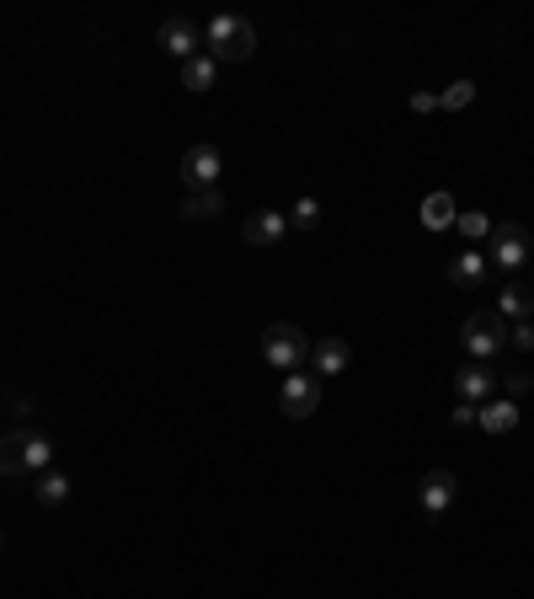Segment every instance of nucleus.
<instances>
[{"label": "nucleus", "instance_id": "obj_1", "mask_svg": "<svg viewBox=\"0 0 534 599\" xmlns=\"http://www.w3.org/2000/svg\"><path fill=\"white\" fill-rule=\"evenodd\" d=\"M203 43H209V59H214V65H241V59L257 54V27H251L246 17L219 11V17L209 22V33H203Z\"/></svg>", "mask_w": 534, "mask_h": 599}, {"label": "nucleus", "instance_id": "obj_2", "mask_svg": "<svg viewBox=\"0 0 534 599\" xmlns=\"http://www.w3.org/2000/svg\"><path fill=\"white\" fill-rule=\"evenodd\" d=\"M262 359H267V370L294 375V370L310 359V337L294 327V321H273V327L262 332Z\"/></svg>", "mask_w": 534, "mask_h": 599}, {"label": "nucleus", "instance_id": "obj_3", "mask_svg": "<svg viewBox=\"0 0 534 599\" xmlns=\"http://www.w3.org/2000/svg\"><path fill=\"white\" fill-rule=\"evenodd\" d=\"M460 343H465V353H470V364H486L497 348H508V321H502L497 311H470Z\"/></svg>", "mask_w": 534, "mask_h": 599}, {"label": "nucleus", "instance_id": "obj_4", "mask_svg": "<svg viewBox=\"0 0 534 599\" xmlns=\"http://www.w3.org/2000/svg\"><path fill=\"white\" fill-rule=\"evenodd\" d=\"M534 241H529V230L524 225H497L492 230V241H486V263L502 268V273H518V268H529L534 263Z\"/></svg>", "mask_w": 534, "mask_h": 599}, {"label": "nucleus", "instance_id": "obj_5", "mask_svg": "<svg viewBox=\"0 0 534 599\" xmlns=\"http://www.w3.org/2000/svg\"><path fill=\"white\" fill-rule=\"evenodd\" d=\"M219 172H225V156H219V145H193L182 156V188L187 193H209L219 188Z\"/></svg>", "mask_w": 534, "mask_h": 599}, {"label": "nucleus", "instance_id": "obj_6", "mask_svg": "<svg viewBox=\"0 0 534 599\" xmlns=\"http://www.w3.org/2000/svg\"><path fill=\"white\" fill-rule=\"evenodd\" d=\"M321 407V386L310 375H284V386H278V412H284V418H294V423H305L310 412Z\"/></svg>", "mask_w": 534, "mask_h": 599}, {"label": "nucleus", "instance_id": "obj_7", "mask_svg": "<svg viewBox=\"0 0 534 599\" xmlns=\"http://www.w3.org/2000/svg\"><path fill=\"white\" fill-rule=\"evenodd\" d=\"M241 236H246V247H278V241L289 236V214H278V209H257V214H246Z\"/></svg>", "mask_w": 534, "mask_h": 599}, {"label": "nucleus", "instance_id": "obj_8", "mask_svg": "<svg viewBox=\"0 0 534 599\" xmlns=\"http://www.w3.org/2000/svg\"><path fill=\"white\" fill-rule=\"evenodd\" d=\"M492 391H497V375H492V364H465L460 375H454V396L470 407H486L492 402Z\"/></svg>", "mask_w": 534, "mask_h": 599}, {"label": "nucleus", "instance_id": "obj_9", "mask_svg": "<svg viewBox=\"0 0 534 599\" xmlns=\"http://www.w3.org/2000/svg\"><path fill=\"white\" fill-rule=\"evenodd\" d=\"M454 493H460V482H454V471H444V466H438V471H428V476H422V487H417V498H422V514H428V519H438V514H444L449 503H454Z\"/></svg>", "mask_w": 534, "mask_h": 599}, {"label": "nucleus", "instance_id": "obj_10", "mask_svg": "<svg viewBox=\"0 0 534 599\" xmlns=\"http://www.w3.org/2000/svg\"><path fill=\"white\" fill-rule=\"evenodd\" d=\"M155 38H161V49H166L171 59H182V65L198 54V27L187 22V17H166V22H161V33H155Z\"/></svg>", "mask_w": 534, "mask_h": 599}, {"label": "nucleus", "instance_id": "obj_11", "mask_svg": "<svg viewBox=\"0 0 534 599\" xmlns=\"http://www.w3.org/2000/svg\"><path fill=\"white\" fill-rule=\"evenodd\" d=\"M348 359H353V348L342 343V337H321V343H310V370H316L321 380H332L348 370Z\"/></svg>", "mask_w": 534, "mask_h": 599}, {"label": "nucleus", "instance_id": "obj_12", "mask_svg": "<svg viewBox=\"0 0 534 599\" xmlns=\"http://www.w3.org/2000/svg\"><path fill=\"white\" fill-rule=\"evenodd\" d=\"M486 273H492V263H486V252H481V247H470V252H454V257H449V284H454V289H476Z\"/></svg>", "mask_w": 534, "mask_h": 599}, {"label": "nucleus", "instance_id": "obj_13", "mask_svg": "<svg viewBox=\"0 0 534 599\" xmlns=\"http://www.w3.org/2000/svg\"><path fill=\"white\" fill-rule=\"evenodd\" d=\"M22 466L43 476V471H54V444L49 434H38V428H22Z\"/></svg>", "mask_w": 534, "mask_h": 599}, {"label": "nucleus", "instance_id": "obj_14", "mask_svg": "<svg viewBox=\"0 0 534 599\" xmlns=\"http://www.w3.org/2000/svg\"><path fill=\"white\" fill-rule=\"evenodd\" d=\"M214 214H225V193H219V188H209V193H182V220L203 225V220H214Z\"/></svg>", "mask_w": 534, "mask_h": 599}, {"label": "nucleus", "instance_id": "obj_15", "mask_svg": "<svg viewBox=\"0 0 534 599\" xmlns=\"http://www.w3.org/2000/svg\"><path fill=\"white\" fill-rule=\"evenodd\" d=\"M38 503L43 509H65L70 503V476L65 471H43L38 476Z\"/></svg>", "mask_w": 534, "mask_h": 599}, {"label": "nucleus", "instance_id": "obj_16", "mask_svg": "<svg viewBox=\"0 0 534 599\" xmlns=\"http://www.w3.org/2000/svg\"><path fill=\"white\" fill-rule=\"evenodd\" d=\"M214 81H219V65H214L209 54H193V59L182 65V86H187V91H209Z\"/></svg>", "mask_w": 534, "mask_h": 599}, {"label": "nucleus", "instance_id": "obj_17", "mask_svg": "<svg viewBox=\"0 0 534 599\" xmlns=\"http://www.w3.org/2000/svg\"><path fill=\"white\" fill-rule=\"evenodd\" d=\"M529 305H534V295H529V284H508V289H502V295H497V316L502 321H529Z\"/></svg>", "mask_w": 534, "mask_h": 599}, {"label": "nucleus", "instance_id": "obj_18", "mask_svg": "<svg viewBox=\"0 0 534 599\" xmlns=\"http://www.w3.org/2000/svg\"><path fill=\"white\" fill-rule=\"evenodd\" d=\"M422 225H428V230H449L454 225V198L449 193H428V198H422Z\"/></svg>", "mask_w": 534, "mask_h": 599}, {"label": "nucleus", "instance_id": "obj_19", "mask_svg": "<svg viewBox=\"0 0 534 599\" xmlns=\"http://www.w3.org/2000/svg\"><path fill=\"white\" fill-rule=\"evenodd\" d=\"M513 423H518V402H486L481 407V428H486V434H508Z\"/></svg>", "mask_w": 534, "mask_h": 599}, {"label": "nucleus", "instance_id": "obj_20", "mask_svg": "<svg viewBox=\"0 0 534 599\" xmlns=\"http://www.w3.org/2000/svg\"><path fill=\"white\" fill-rule=\"evenodd\" d=\"M22 428H11V434H0V476H22Z\"/></svg>", "mask_w": 534, "mask_h": 599}, {"label": "nucleus", "instance_id": "obj_21", "mask_svg": "<svg viewBox=\"0 0 534 599\" xmlns=\"http://www.w3.org/2000/svg\"><path fill=\"white\" fill-rule=\"evenodd\" d=\"M454 225H460L470 241H492V230H497V225H492V214H481V209H470V214H454Z\"/></svg>", "mask_w": 534, "mask_h": 599}, {"label": "nucleus", "instance_id": "obj_22", "mask_svg": "<svg viewBox=\"0 0 534 599\" xmlns=\"http://www.w3.org/2000/svg\"><path fill=\"white\" fill-rule=\"evenodd\" d=\"M470 102H476V81H454L449 91H438V107H444V113H460Z\"/></svg>", "mask_w": 534, "mask_h": 599}, {"label": "nucleus", "instance_id": "obj_23", "mask_svg": "<svg viewBox=\"0 0 534 599\" xmlns=\"http://www.w3.org/2000/svg\"><path fill=\"white\" fill-rule=\"evenodd\" d=\"M497 386H502V396H508V402H524V396L534 391V380H529L524 370H513V375H502Z\"/></svg>", "mask_w": 534, "mask_h": 599}, {"label": "nucleus", "instance_id": "obj_24", "mask_svg": "<svg viewBox=\"0 0 534 599\" xmlns=\"http://www.w3.org/2000/svg\"><path fill=\"white\" fill-rule=\"evenodd\" d=\"M316 220H321V204H316V198H300V204L289 209V225H294V230H310Z\"/></svg>", "mask_w": 534, "mask_h": 599}, {"label": "nucleus", "instance_id": "obj_25", "mask_svg": "<svg viewBox=\"0 0 534 599\" xmlns=\"http://www.w3.org/2000/svg\"><path fill=\"white\" fill-rule=\"evenodd\" d=\"M481 423V407H470V402H454V428H476Z\"/></svg>", "mask_w": 534, "mask_h": 599}, {"label": "nucleus", "instance_id": "obj_26", "mask_svg": "<svg viewBox=\"0 0 534 599\" xmlns=\"http://www.w3.org/2000/svg\"><path fill=\"white\" fill-rule=\"evenodd\" d=\"M508 343H513V348H524V353H529V348H534V321H518V327L508 332Z\"/></svg>", "mask_w": 534, "mask_h": 599}, {"label": "nucleus", "instance_id": "obj_27", "mask_svg": "<svg viewBox=\"0 0 534 599\" xmlns=\"http://www.w3.org/2000/svg\"><path fill=\"white\" fill-rule=\"evenodd\" d=\"M433 107H438L433 91H417V97H412V113H433Z\"/></svg>", "mask_w": 534, "mask_h": 599}, {"label": "nucleus", "instance_id": "obj_28", "mask_svg": "<svg viewBox=\"0 0 534 599\" xmlns=\"http://www.w3.org/2000/svg\"><path fill=\"white\" fill-rule=\"evenodd\" d=\"M0 546H6V535H0Z\"/></svg>", "mask_w": 534, "mask_h": 599}, {"label": "nucleus", "instance_id": "obj_29", "mask_svg": "<svg viewBox=\"0 0 534 599\" xmlns=\"http://www.w3.org/2000/svg\"><path fill=\"white\" fill-rule=\"evenodd\" d=\"M529 295H534V284H529Z\"/></svg>", "mask_w": 534, "mask_h": 599}]
</instances>
